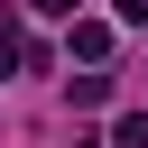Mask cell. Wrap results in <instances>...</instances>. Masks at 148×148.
<instances>
[{"mask_svg": "<svg viewBox=\"0 0 148 148\" xmlns=\"http://www.w3.org/2000/svg\"><path fill=\"white\" fill-rule=\"evenodd\" d=\"M65 56H83V65H102V56H111V18H74V37H65Z\"/></svg>", "mask_w": 148, "mask_h": 148, "instance_id": "cell-1", "label": "cell"}, {"mask_svg": "<svg viewBox=\"0 0 148 148\" xmlns=\"http://www.w3.org/2000/svg\"><path fill=\"white\" fill-rule=\"evenodd\" d=\"M65 92H74V111H102V102H111V74H74Z\"/></svg>", "mask_w": 148, "mask_h": 148, "instance_id": "cell-2", "label": "cell"}, {"mask_svg": "<svg viewBox=\"0 0 148 148\" xmlns=\"http://www.w3.org/2000/svg\"><path fill=\"white\" fill-rule=\"evenodd\" d=\"M102 148H148V111H120V120H111V139H102Z\"/></svg>", "mask_w": 148, "mask_h": 148, "instance_id": "cell-3", "label": "cell"}, {"mask_svg": "<svg viewBox=\"0 0 148 148\" xmlns=\"http://www.w3.org/2000/svg\"><path fill=\"white\" fill-rule=\"evenodd\" d=\"M0 65H18V28H9V18H0Z\"/></svg>", "mask_w": 148, "mask_h": 148, "instance_id": "cell-4", "label": "cell"}, {"mask_svg": "<svg viewBox=\"0 0 148 148\" xmlns=\"http://www.w3.org/2000/svg\"><path fill=\"white\" fill-rule=\"evenodd\" d=\"M37 9H46V18H74V0H37Z\"/></svg>", "mask_w": 148, "mask_h": 148, "instance_id": "cell-5", "label": "cell"}, {"mask_svg": "<svg viewBox=\"0 0 148 148\" xmlns=\"http://www.w3.org/2000/svg\"><path fill=\"white\" fill-rule=\"evenodd\" d=\"M74 148H102V139H74Z\"/></svg>", "mask_w": 148, "mask_h": 148, "instance_id": "cell-6", "label": "cell"}]
</instances>
